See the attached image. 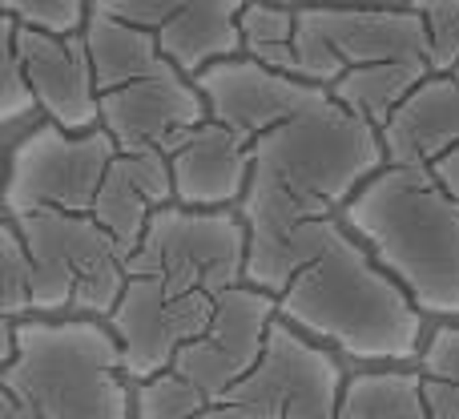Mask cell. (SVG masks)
Here are the masks:
<instances>
[{
    "instance_id": "2",
    "label": "cell",
    "mask_w": 459,
    "mask_h": 419,
    "mask_svg": "<svg viewBox=\"0 0 459 419\" xmlns=\"http://www.w3.org/2000/svg\"><path fill=\"white\" fill-rule=\"evenodd\" d=\"M339 218L428 323H459V202L431 170L387 166Z\"/></svg>"
},
{
    "instance_id": "18",
    "label": "cell",
    "mask_w": 459,
    "mask_h": 419,
    "mask_svg": "<svg viewBox=\"0 0 459 419\" xmlns=\"http://www.w3.org/2000/svg\"><path fill=\"white\" fill-rule=\"evenodd\" d=\"M85 45H89V57H93V73H97V89L101 93H113V89H126L134 81L158 77V73L174 69L161 57L153 32L117 21L101 4H89Z\"/></svg>"
},
{
    "instance_id": "20",
    "label": "cell",
    "mask_w": 459,
    "mask_h": 419,
    "mask_svg": "<svg viewBox=\"0 0 459 419\" xmlns=\"http://www.w3.org/2000/svg\"><path fill=\"white\" fill-rule=\"evenodd\" d=\"M431 77L428 61H391V65H367V69H351L339 85L331 89V97L351 109L355 118H363L367 126L383 129L395 109Z\"/></svg>"
},
{
    "instance_id": "22",
    "label": "cell",
    "mask_w": 459,
    "mask_h": 419,
    "mask_svg": "<svg viewBox=\"0 0 459 419\" xmlns=\"http://www.w3.org/2000/svg\"><path fill=\"white\" fill-rule=\"evenodd\" d=\"M89 218H93L97 226L126 250V258H134L137 246H142V238H145V230H150L153 206H150V198L137 190V182L129 178V170H126L121 158L113 161V170H109V178H105V186H101V194H97Z\"/></svg>"
},
{
    "instance_id": "28",
    "label": "cell",
    "mask_w": 459,
    "mask_h": 419,
    "mask_svg": "<svg viewBox=\"0 0 459 419\" xmlns=\"http://www.w3.org/2000/svg\"><path fill=\"white\" fill-rule=\"evenodd\" d=\"M423 24H428V65L431 73L459 69V0H439V4H420Z\"/></svg>"
},
{
    "instance_id": "25",
    "label": "cell",
    "mask_w": 459,
    "mask_h": 419,
    "mask_svg": "<svg viewBox=\"0 0 459 419\" xmlns=\"http://www.w3.org/2000/svg\"><path fill=\"white\" fill-rule=\"evenodd\" d=\"M0 315L8 323L32 319V258L16 222H0Z\"/></svg>"
},
{
    "instance_id": "24",
    "label": "cell",
    "mask_w": 459,
    "mask_h": 419,
    "mask_svg": "<svg viewBox=\"0 0 459 419\" xmlns=\"http://www.w3.org/2000/svg\"><path fill=\"white\" fill-rule=\"evenodd\" d=\"M40 121L45 118L29 85V73H24L21 48H16V21L0 13V126H4L8 145Z\"/></svg>"
},
{
    "instance_id": "9",
    "label": "cell",
    "mask_w": 459,
    "mask_h": 419,
    "mask_svg": "<svg viewBox=\"0 0 459 419\" xmlns=\"http://www.w3.org/2000/svg\"><path fill=\"white\" fill-rule=\"evenodd\" d=\"M214 315H218L214 294L169 299L150 278H129L126 299L109 319L113 339L121 343V363H126L129 383L137 388L145 380L174 371L178 355L214 327Z\"/></svg>"
},
{
    "instance_id": "11",
    "label": "cell",
    "mask_w": 459,
    "mask_h": 419,
    "mask_svg": "<svg viewBox=\"0 0 459 419\" xmlns=\"http://www.w3.org/2000/svg\"><path fill=\"white\" fill-rule=\"evenodd\" d=\"M194 85L206 97L210 121L226 126L230 134H238L250 145L331 97V89L307 85L299 77H282V73L266 69V65L250 61V57H234V61L214 65Z\"/></svg>"
},
{
    "instance_id": "19",
    "label": "cell",
    "mask_w": 459,
    "mask_h": 419,
    "mask_svg": "<svg viewBox=\"0 0 459 419\" xmlns=\"http://www.w3.org/2000/svg\"><path fill=\"white\" fill-rule=\"evenodd\" d=\"M339 419H428L420 367H355L342 388Z\"/></svg>"
},
{
    "instance_id": "7",
    "label": "cell",
    "mask_w": 459,
    "mask_h": 419,
    "mask_svg": "<svg viewBox=\"0 0 459 419\" xmlns=\"http://www.w3.org/2000/svg\"><path fill=\"white\" fill-rule=\"evenodd\" d=\"M121 158L117 142L105 129L65 134L53 121H40L8 145L4 218L24 214H93V202Z\"/></svg>"
},
{
    "instance_id": "17",
    "label": "cell",
    "mask_w": 459,
    "mask_h": 419,
    "mask_svg": "<svg viewBox=\"0 0 459 419\" xmlns=\"http://www.w3.org/2000/svg\"><path fill=\"white\" fill-rule=\"evenodd\" d=\"M242 4L238 0H178L169 21L153 37L182 77L198 81L206 69L242 57Z\"/></svg>"
},
{
    "instance_id": "3",
    "label": "cell",
    "mask_w": 459,
    "mask_h": 419,
    "mask_svg": "<svg viewBox=\"0 0 459 419\" xmlns=\"http://www.w3.org/2000/svg\"><path fill=\"white\" fill-rule=\"evenodd\" d=\"M0 391L37 419H134V383L109 323L29 319L16 323V359Z\"/></svg>"
},
{
    "instance_id": "6",
    "label": "cell",
    "mask_w": 459,
    "mask_h": 419,
    "mask_svg": "<svg viewBox=\"0 0 459 419\" xmlns=\"http://www.w3.org/2000/svg\"><path fill=\"white\" fill-rule=\"evenodd\" d=\"M250 230L238 210H153L137 254L129 258V278H150L169 299L214 294L246 283Z\"/></svg>"
},
{
    "instance_id": "26",
    "label": "cell",
    "mask_w": 459,
    "mask_h": 419,
    "mask_svg": "<svg viewBox=\"0 0 459 419\" xmlns=\"http://www.w3.org/2000/svg\"><path fill=\"white\" fill-rule=\"evenodd\" d=\"M210 407L214 404L178 371H166L134 388V419H206Z\"/></svg>"
},
{
    "instance_id": "21",
    "label": "cell",
    "mask_w": 459,
    "mask_h": 419,
    "mask_svg": "<svg viewBox=\"0 0 459 419\" xmlns=\"http://www.w3.org/2000/svg\"><path fill=\"white\" fill-rule=\"evenodd\" d=\"M238 29H242V57L282 73V77H299V48H294V37H299V8L242 4Z\"/></svg>"
},
{
    "instance_id": "5",
    "label": "cell",
    "mask_w": 459,
    "mask_h": 419,
    "mask_svg": "<svg viewBox=\"0 0 459 419\" xmlns=\"http://www.w3.org/2000/svg\"><path fill=\"white\" fill-rule=\"evenodd\" d=\"M16 222L32 258V319L109 323L129 291V258L89 214H24Z\"/></svg>"
},
{
    "instance_id": "15",
    "label": "cell",
    "mask_w": 459,
    "mask_h": 419,
    "mask_svg": "<svg viewBox=\"0 0 459 419\" xmlns=\"http://www.w3.org/2000/svg\"><path fill=\"white\" fill-rule=\"evenodd\" d=\"M310 24L331 40L334 57L351 69L391 61H428V24L420 4L407 8H307Z\"/></svg>"
},
{
    "instance_id": "1",
    "label": "cell",
    "mask_w": 459,
    "mask_h": 419,
    "mask_svg": "<svg viewBox=\"0 0 459 419\" xmlns=\"http://www.w3.org/2000/svg\"><path fill=\"white\" fill-rule=\"evenodd\" d=\"M246 283L274 294L282 323L347 363L420 367L431 323L339 214L250 234Z\"/></svg>"
},
{
    "instance_id": "12",
    "label": "cell",
    "mask_w": 459,
    "mask_h": 419,
    "mask_svg": "<svg viewBox=\"0 0 459 419\" xmlns=\"http://www.w3.org/2000/svg\"><path fill=\"white\" fill-rule=\"evenodd\" d=\"M210 109L202 89L178 69L101 93V129L121 153H169L190 129L206 126Z\"/></svg>"
},
{
    "instance_id": "23",
    "label": "cell",
    "mask_w": 459,
    "mask_h": 419,
    "mask_svg": "<svg viewBox=\"0 0 459 419\" xmlns=\"http://www.w3.org/2000/svg\"><path fill=\"white\" fill-rule=\"evenodd\" d=\"M420 380L428 419H459V323H431Z\"/></svg>"
},
{
    "instance_id": "8",
    "label": "cell",
    "mask_w": 459,
    "mask_h": 419,
    "mask_svg": "<svg viewBox=\"0 0 459 419\" xmlns=\"http://www.w3.org/2000/svg\"><path fill=\"white\" fill-rule=\"evenodd\" d=\"M347 375L334 351L278 319L258 367L218 407L234 419H339Z\"/></svg>"
},
{
    "instance_id": "14",
    "label": "cell",
    "mask_w": 459,
    "mask_h": 419,
    "mask_svg": "<svg viewBox=\"0 0 459 419\" xmlns=\"http://www.w3.org/2000/svg\"><path fill=\"white\" fill-rule=\"evenodd\" d=\"M174 166L178 206L186 210H238L254 178V145L218 121L190 129L166 153Z\"/></svg>"
},
{
    "instance_id": "30",
    "label": "cell",
    "mask_w": 459,
    "mask_h": 419,
    "mask_svg": "<svg viewBox=\"0 0 459 419\" xmlns=\"http://www.w3.org/2000/svg\"><path fill=\"white\" fill-rule=\"evenodd\" d=\"M0 419H37V415L24 412V407L16 404V399H8L4 391H0Z\"/></svg>"
},
{
    "instance_id": "13",
    "label": "cell",
    "mask_w": 459,
    "mask_h": 419,
    "mask_svg": "<svg viewBox=\"0 0 459 419\" xmlns=\"http://www.w3.org/2000/svg\"><path fill=\"white\" fill-rule=\"evenodd\" d=\"M16 48H21L29 85L37 93L40 118L61 126L65 134L101 129V89H97L85 32L81 37H48V32L16 24Z\"/></svg>"
},
{
    "instance_id": "10",
    "label": "cell",
    "mask_w": 459,
    "mask_h": 419,
    "mask_svg": "<svg viewBox=\"0 0 459 419\" xmlns=\"http://www.w3.org/2000/svg\"><path fill=\"white\" fill-rule=\"evenodd\" d=\"M278 323V299L242 283L218 299L214 327L178 355L174 371L202 391L210 404H222L230 391L258 367L270 327Z\"/></svg>"
},
{
    "instance_id": "16",
    "label": "cell",
    "mask_w": 459,
    "mask_h": 419,
    "mask_svg": "<svg viewBox=\"0 0 459 419\" xmlns=\"http://www.w3.org/2000/svg\"><path fill=\"white\" fill-rule=\"evenodd\" d=\"M387 166L431 170L444 153L459 150V69L431 73L395 118L379 129Z\"/></svg>"
},
{
    "instance_id": "4",
    "label": "cell",
    "mask_w": 459,
    "mask_h": 419,
    "mask_svg": "<svg viewBox=\"0 0 459 419\" xmlns=\"http://www.w3.org/2000/svg\"><path fill=\"white\" fill-rule=\"evenodd\" d=\"M387 170V150L375 126L342 109L334 97L254 142V182L302 198L334 218L371 178Z\"/></svg>"
},
{
    "instance_id": "27",
    "label": "cell",
    "mask_w": 459,
    "mask_h": 419,
    "mask_svg": "<svg viewBox=\"0 0 459 419\" xmlns=\"http://www.w3.org/2000/svg\"><path fill=\"white\" fill-rule=\"evenodd\" d=\"M0 13L48 37H81L89 24V4L81 0H0Z\"/></svg>"
},
{
    "instance_id": "29",
    "label": "cell",
    "mask_w": 459,
    "mask_h": 419,
    "mask_svg": "<svg viewBox=\"0 0 459 419\" xmlns=\"http://www.w3.org/2000/svg\"><path fill=\"white\" fill-rule=\"evenodd\" d=\"M431 174H436V182L444 186V194H452V198L459 202V150L444 153V158L431 166Z\"/></svg>"
}]
</instances>
